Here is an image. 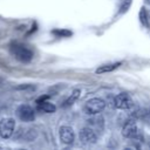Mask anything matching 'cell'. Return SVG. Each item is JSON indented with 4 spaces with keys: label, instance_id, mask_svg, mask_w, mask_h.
Instances as JSON below:
<instances>
[{
    "label": "cell",
    "instance_id": "cell-11",
    "mask_svg": "<svg viewBox=\"0 0 150 150\" xmlns=\"http://www.w3.org/2000/svg\"><path fill=\"white\" fill-rule=\"evenodd\" d=\"M38 105H39V109L43 112H47V114H52V112H55L56 110V107L54 103L52 102H48V101H41V102H38Z\"/></svg>",
    "mask_w": 150,
    "mask_h": 150
},
{
    "label": "cell",
    "instance_id": "cell-13",
    "mask_svg": "<svg viewBox=\"0 0 150 150\" xmlns=\"http://www.w3.org/2000/svg\"><path fill=\"white\" fill-rule=\"evenodd\" d=\"M36 136H38V132H36L35 129H28V130H26L23 132L22 139H25L27 142H30V141H34L36 138Z\"/></svg>",
    "mask_w": 150,
    "mask_h": 150
},
{
    "label": "cell",
    "instance_id": "cell-12",
    "mask_svg": "<svg viewBox=\"0 0 150 150\" xmlns=\"http://www.w3.org/2000/svg\"><path fill=\"white\" fill-rule=\"evenodd\" d=\"M80 94H81V91H80V89H75L71 94H70V96L66 100V102H64V107H68V105H71V104H74V102H76L77 101V98L80 97Z\"/></svg>",
    "mask_w": 150,
    "mask_h": 150
},
{
    "label": "cell",
    "instance_id": "cell-16",
    "mask_svg": "<svg viewBox=\"0 0 150 150\" xmlns=\"http://www.w3.org/2000/svg\"><path fill=\"white\" fill-rule=\"evenodd\" d=\"M53 33H54L55 35H60V36H68V35L71 34L69 30H54Z\"/></svg>",
    "mask_w": 150,
    "mask_h": 150
},
{
    "label": "cell",
    "instance_id": "cell-14",
    "mask_svg": "<svg viewBox=\"0 0 150 150\" xmlns=\"http://www.w3.org/2000/svg\"><path fill=\"white\" fill-rule=\"evenodd\" d=\"M139 19H141V22L144 25V26H146V27H149V21H148V14H146V11L144 9V8H142L141 9V12H139Z\"/></svg>",
    "mask_w": 150,
    "mask_h": 150
},
{
    "label": "cell",
    "instance_id": "cell-4",
    "mask_svg": "<svg viewBox=\"0 0 150 150\" xmlns=\"http://www.w3.org/2000/svg\"><path fill=\"white\" fill-rule=\"evenodd\" d=\"M15 128V121L11 117L4 118L0 121V137L2 138H9L12 137Z\"/></svg>",
    "mask_w": 150,
    "mask_h": 150
},
{
    "label": "cell",
    "instance_id": "cell-8",
    "mask_svg": "<svg viewBox=\"0 0 150 150\" xmlns=\"http://www.w3.org/2000/svg\"><path fill=\"white\" fill-rule=\"evenodd\" d=\"M60 141L64 144H73L75 141V132L70 127L63 125L60 128Z\"/></svg>",
    "mask_w": 150,
    "mask_h": 150
},
{
    "label": "cell",
    "instance_id": "cell-7",
    "mask_svg": "<svg viewBox=\"0 0 150 150\" xmlns=\"http://www.w3.org/2000/svg\"><path fill=\"white\" fill-rule=\"evenodd\" d=\"M80 141L83 144H94L97 141V135L94 129L90 127H86L80 130Z\"/></svg>",
    "mask_w": 150,
    "mask_h": 150
},
{
    "label": "cell",
    "instance_id": "cell-5",
    "mask_svg": "<svg viewBox=\"0 0 150 150\" xmlns=\"http://www.w3.org/2000/svg\"><path fill=\"white\" fill-rule=\"evenodd\" d=\"M122 135H123V137L130 138V139L137 138L138 128H137V124H136V121L135 120H128L124 123V125L122 128Z\"/></svg>",
    "mask_w": 150,
    "mask_h": 150
},
{
    "label": "cell",
    "instance_id": "cell-6",
    "mask_svg": "<svg viewBox=\"0 0 150 150\" xmlns=\"http://www.w3.org/2000/svg\"><path fill=\"white\" fill-rule=\"evenodd\" d=\"M132 105H134V102H132V98L130 97L129 94L121 93V94L115 96V108L125 110V109L131 108Z\"/></svg>",
    "mask_w": 150,
    "mask_h": 150
},
{
    "label": "cell",
    "instance_id": "cell-9",
    "mask_svg": "<svg viewBox=\"0 0 150 150\" xmlns=\"http://www.w3.org/2000/svg\"><path fill=\"white\" fill-rule=\"evenodd\" d=\"M88 127H90L91 129H94L96 132H101L104 128V120L100 114L93 115V117H90L88 121Z\"/></svg>",
    "mask_w": 150,
    "mask_h": 150
},
{
    "label": "cell",
    "instance_id": "cell-3",
    "mask_svg": "<svg viewBox=\"0 0 150 150\" xmlns=\"http://www.w3.org/2000/svg\"><path fill=\"white\" fill-rule=\"evenodd\" d=\"M16 116L23 122H32L35 118V111L30 105L21 104L16 108Z\"/></svg>",
    "mask_w": 150,
    "mask_h": 150
},
{
    "label": "cell",
    "instance_id": "cell-1",
    "mask_svg": "<svg viewBox=\"0 0 150 150\" xmlns=\"http://www.w3.org/2000/svg\"><path fill=\"white\" fill-rule=\"evenodd\" d=\"M9 50H11L12 55L21 62H29L33 59V52L23 45L12 43L9 47Z\"/></svg>",
    "mask_w": 150,
    "mask_h": 150
},
{
    "label": "cell",
    "instance_id": "cell-17",
    "mask_svg": "<svg viewBox=\"0 0 150 150\" xmlns=\"http://www.w3.org/2000/svg\"><path fill=\"white\" fill-rule=\"evenodd\" d=\"M145 1H146V2H148V4H150V0H145Z\"/></svg>",
    "mask_w": 150,
    "mask_h": 150
},
{
    "label": "cell",
    "instance_id": "cell-2",
    "mask_svg": "<svg viewBox=\"0 0 150 150\" xmlns=\"http://www.w3.org/2000/svg\"><path fill=\"white\" fill-rule=\"evenodd\" d=\"M105 108V101L100 98V97H93L88 100L83 107V110L88 115H96L103 111Z\"/></svg>",
    "mask_w": 150,
    "mask_h": 150
},
{
    "label": "cell",
    "instance_id": "cell-15",
    "mask_svg": "<svg viewBox=\"0 0 150 150\" xmlns=\"http://www.w3.org/2000/svg\"><path fill=\"white\" fill-rule=\"evenodd\" d=\"M130 4H131V0H123L121 7H120V13H124L128 11V8L130 7Z\"/></svg>",
    "mask_w": 150,
    "mask_h": 150
},
{
    "label": "cell",
    "instance_id": "cell-10",
    "mask_svg": "<svg viewBox=\"0 0 150 150\" xmlns=\"http://www.w3.org/2000/svg\"><path fill=\"white\" fill-rule=\"evenodd\" d=\"M121 64H122V62H114V63L103 64V66H100V67L95 70V73H96V74H104V73H109V71H112V70H115L116 68H118Z\"/></svg>",
    "mask_w": 150,
    "mask_h": 150
}]
</instances>
